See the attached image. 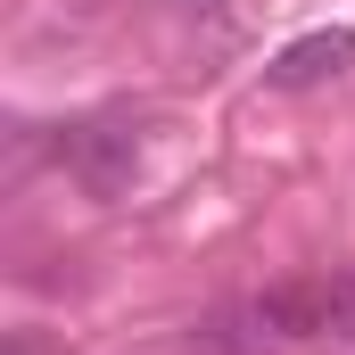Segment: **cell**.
Here are the masks:
<instances>
[{
  "label": "cell",
  "mask_w": 355,
  "mask_h": 355,
  "mask_svg": "<svg viewBox=\"0 0 355 355\" xmlns=\"http://www.w3.org/2000/svg\"><path fill=\"white\" fill-rule=\"evenodd\" d=\"M58 166L83 182L91 198H124L132 174H141V124H124V116L67 124V132H58Z\"/></svg>",
  "instance_id": "cell-1"
},
{
  "label": "cell",
  "mask_w": 355,
  "mask_h": 355,
  "mask_svg": "<svg viewBox=\"0 0 355 355\" xmlns=\"http://www.w3.org/2000/svg\"><path fill=\"white\" fill-rule=\"evenodd\" d=\"M248 314L265 322L281 347H306V339H331V289L322 281H272L248 297Z\"/></svg>",
  "instance_id": "cell-2"
},
{
  "label": "cell",
  "mask_w": 355,
  "mask_h": 355,
  "mask_svg": "<svg viewBox=\"0 0 355 355\" xmlns=\"http://www.w3.org/2000/svg\"><path fill=\"white\" fill-rule=\"evenodd\" d=\"M347 58H355V33H306V42L272 50L265 83L272 91H314V83H331V75H347Z\"/></svg>",
  "instance_id": "cell-3"
},
{
  "label": "cell",
  "mask_w": 355,
  "mask_h": 355,
  "mask_svg": "<svg viewBox=\"0 0 355 355\" xmlns=\"http://www.w3.org/2000/svg\"><path fill=\"white\" fill-rule=\"evenodd\" d=\"M190 355H281V339H272L248 306H232V314L190 322Z\"/></svg>",
  "instance_id": "cell-4"
},
{
  "label": "cell",
  "mask_w": 355,
  "mask_h": 355,
  "mask_svg": "<svg viewBox=\"0 0 355 355\" xmlns=\"http://www.w3.org/2000/svg\"><path fill=\"white\" fill-rule=\"evenodd\" d=\"M322 289H331V339L355 347V272H331Z\"/></svg>",
  "instance_id": "cell-5"
},
{
  "label": "cell",
  "mask_w": 355,
  "mask_h": 355,
  "mask_svg": "<svg viewBox=\"0 0 355 355\" xmlns=\"http://www.w3.org/2000/svg\"><path fill=\"white\" fill-rule=\"evenodd\" d=\"M0 355H50V347H42V331H8V347H0Z\"/></svg>",
  "instance_id": "cell-6"
}]
</instances>
